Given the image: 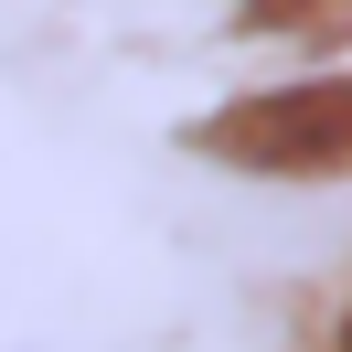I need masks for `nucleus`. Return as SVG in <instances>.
<instances>
[{
  "label": "nucleus",
  "mask_w": 352,
  "mask_h": 352,
  "mask_svg": "<svg viewBox=\"0 0 352 352\" xmlns=\"http://www.w3.org/2000/svg\"><path fill=\"white\" fill-rule=\"evenodd\" d=\"M214 150L235 171H352V86H288L214 118Z\"/></svg>",
  "instance_id": "1"
}]
</instances>
